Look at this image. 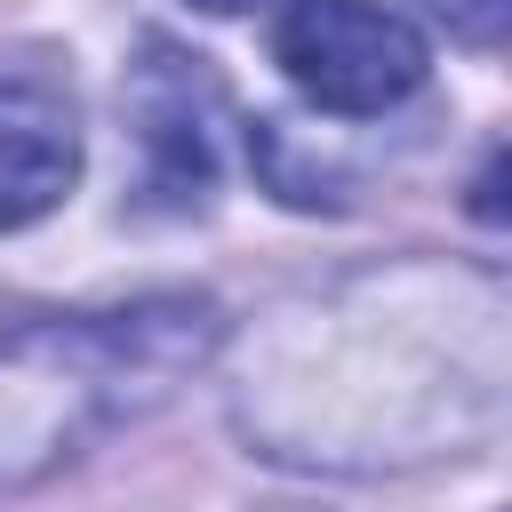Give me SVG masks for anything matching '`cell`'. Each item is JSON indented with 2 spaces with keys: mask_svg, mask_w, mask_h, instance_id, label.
<instances>
[{
  "mask_svg": "<svg viewBox=\"0 0 512 512\" xmlns=\"http://www.w3.org/2000/svg\"><path fill=\"white\" fill-rule=\"evenodd\" d=\"M256 512H320V504H256Z\"/></svg>",
  "mask_w": 512,
  "mask_h": 512,
  "instance_id": "8",
  "label": "cell"
},
{
  "mask_svg": "<svg viewBox=\"0 0 512 512\" xmlns=\"http://www.w3.org/2000/svg\"><path fill=\"white\" fill-rule=\"evenodd\" d=\"M224 304L200 288H144L120 304L32 312L0 328V496H24L168 408L216 352Z\"/></svg>",
  "mask_w": 512,
  "mask_h": 512,
  "instance_id": "2",
  "label": "cell"
},
{
  "mask_svg": "<svg viewBox=\"0 0 512 512\" xmlns=\"http://www.w3.org/2000/svg\"><path fill=\"white\" fill-rule=\"evenodd\" d=\"M272 56L336 120H384L432 72V40L384 0H296L272 32Z\"/></svg>",
  "mask_w": 512,
  "mask_h": 512,
  "instance_id": "4",
  "label": "cell"
},
{
  "mask_svg": "<svg viewBox=\"0 0 512 512\" xmlns=\"http://www.w3.org/2000/svg\"><path fill=\"white\" fill-rule=\"evenodd\" d=\"M504 384V280L408 256L280 304L272 328L248 336L232 424L272 464L400 472L488 440L504 424Z\"/></svg>",
  "mask_w": 512,
  "mask_h": 512,
  "instance_id": "1",
  "label": "cell"
},
{
  "mask_svg": "<svg viewBox=\"0 0 512 512\" xmlns=\"http://www.w3.org/2000/svg\"><path fill=\"white\" fill-rule=\"evenodd\" d=\"M80 184L72 88L40 64H0V232L40 224Z\"/></svg>",
  "mask_w": 512,
  "mask_h": 512,
  "instance_id": "5",
  "label": "cell"
},
{
  "mask_svg": "<svg viewBox=\"0 0 512 512\" xmlns=\"http://www.w3.org/2000/svg\"><path fill=\"white\" fill-rule=\"evenodd\" d=\"M424 8H432L448 32H464L472 48H488V40L504 32V0H424Z\"/></svg>",
  "mask_w": 512,
  "mask_h": 512,
  "instance_id": "6",
  "label": "cell"
},
{
  "mask_svg": "<svg viewBox=\"0 0 512 512\" xmlns=\"http://www.w3.org/2000/svg\"><path fill=\"white\" fill-rule=\"evenodd\" d=\"M192 8H208V16H256V8H288V0H192Z\"/></svg>",
  "mask_w": 512,
  "mask_h": 512,
  "instance_id": "7",
  "label": "cell"
},
{
  "mask_svg": "<svg viewBox=\"0 0 512 512\" xmlns=\"http://www.w3.org/2000/svg\"><path fill=\"white\" fill-rule=\"evenodd\" d=\"M120 112L136 136V208L200 216L224 176V80L208 72V56L152 32L120 80Z\"/></svg>",
  "mask_w": 512,
  "mask_h": 512,
  "instance_id": "3",
  "label": "cell"
}]
</instances>
